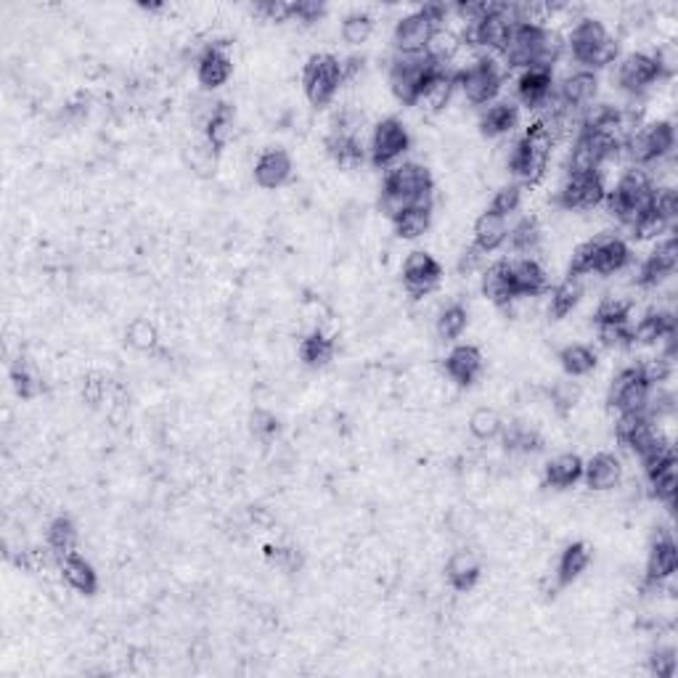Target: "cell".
Here are the masks:
<instances>
[{"mask_svg": "<svg viewBox=\"0 0 678 678\" xmlns=\"http://www.w3.org/2000/svg\"><path fill=\"white\" fill-rule=\"evenodd\" d=\"M565 56V38L557 30H551L549 24L517 22L512 30V38L506 43L501 59L504 69H554L559 59Z\"/></svg>", "mask_w": 678, "mask_h": 678, "instance_id": "obj_1", "label": "cell"}, {"mask_svg": "<svg viewBox=\"0 0 678 678\" xmlns=\"http://www.w3.org/2000/svg\"><path fill=\"white\" fill-rule=\"evenodd\" d=\"M557 146V136L538 117L525 128L509 149V173L520 186H538L549 173L551 151Z\"/></svg>", "mask_w": 678, "mask_h": 678, "instance_id": "obj_2", "label": "cell"}, {"mask_svg": "<svg viewBox=\"0 0 678 678\" xmlns=\"http://www.w3.org/2000/svg\"><path fill=\"white\" fill-rule=\"evenodd\" d=\"M565 51L581 64V69H591V72L610 67L620 59L618 38L596 16L575 19L565 38Z\"/></svg>", "mask_w": 678, "mask_h": 678, "instance_id": "obj_3", "label": "cell"}, {"mask_svg": "<svg viewBox=\"0 0 678 678\" xmlns=\"http://www.w3.org/2000/svg\"><path fill=\"white\" fill-rule=\"evenodd\" d=\"M432 194H435V178H432L430 167L419 165V162H398L385 173L379 207L382 212H387V218H392L408 204L432 202Z\"/></svg>", "mask_w": 678, "mask_h": 678, "instance_id": "obj_4", "label": "cell"}, {"mask_svg": "<svg viewBox=\"0 0 678 678\" xmlns=\"http://www.w3.org/2000/svg\"><path fill=\"white\" fill-rule=\"evenodd\" d=\"M655 178L649 170L641 167H628L626 173L620 175L612 189H607V210L618 223L626 228L636 226L644 215L652 212V196H655Z\"/></svg>", "mask_w": 678, "mask_h": 678, "instance_id": "obj_5", "label": "cell"}, {"mask_svg": "<svg viewBox=\"0 0 678 678\" xmlns=\"http://www.w3.org/2000/svg\"><path fill=\"white\" fill-rule=\"evenodd\" d=\"M443 69H451L443 61H437L432 53H398L390 61V91L403 106H419L424 91L430 88Z\"/></svg>", "mask_w": 678, "mask_h": 678, "instance_id": "obj_6", "label": "cell"}, {"mask_svg": "<svg viewBox=\"0 0 678 678\" xmlns=\"http://www.w3.org/2000/svg\"><path fill=\"white\" fill-rule=\"evenodd\" d=\"M514 24H517L514 6H509V3H488L483 14L464 24L461 43L485 53V56H496V53L501 56L509 38H512Z\"/></svg>", "mask_w": 678, "mask_h": 678, "instance_id": "obj_7", "label": "cell"}, {"mask_svg": "<svg viewBox=\"0 0 678 678\" xmlns=\"http://www.w3.org/2000/svg\"><path fill=\"white\" fill-rule=\"evenodd\" d=\"M504 64L496 56L477 53L475 59L459 67L456 72V88L472 106H488L498 101V93L504 88Z\"/></svg>", "mask_w": 678, "mask_h": 678, "instance_id": "obj_8", "label": "cell"}, {"mask_svg": "<svg viewBox=\"0 0 678 678\" xmlns=\"http://www.w3.org/2000/svg\"><path fill=\"white\" fill-rule=\"evenodd\" d=\"M673 151H676V125L671 120H655L641 122L639 130L628 138L623 154L628 157L631 167L649 170L673 157Z\"/></svg>", "mask_w": 678, "mask_h": 678, "instance_id": "obj_9", "label": "cell"}, {"mask_svg": "<svg viewBox=\"0 0 678 678\" xmlns=\"http://www.w3.org/2000/svg\"><path fill=\"white\" fill-rule=\"evenodd\" d=\"M342 83H345L342 59L334 53H313L302 67V91H305L310 106H316V109L332 104Z\"/></svg>", "mask_w": 678, "mask_h": 678, "instance_id": "obj_10", "label": "cell"}, {"mask_svg": "<svg viewBox=\"0 0 678 678\" xmlns=\"http://www.w3.org/2000/svg\"><path fill=\"white\" fill-rule=\"evenodd\" d=\"M668 69L663 67V61L657 53L649 51H633L626 53L623 59H618V72H615V83L626 96L641 98L647 96L660 80H665Z\"/></svg>", "mask_w": 678, "mask_h": 678, "instance_id": "obj_11", "label": "cell"}, {"mask_svg": "<svg viewBox=\"0 0 678 678\" xmlns=\"http://www.w3.org/2000/svg\"><path fill=\"white\" fill-rule=\"evenodd\" d=\"M369 162L374 167H382V170H390L392 165L403 162V157L411 149V133H408L406 122L398 120V117H385L379 120L374 128H371L369 136Z\"/></svg>", "mask_w": 678, "mask_h": 678, "instance_id": "obj_12", "label": "cell"}, {"mask_svg": "<svg viewBox=\"0 0 678 678\" xmlns=\"http://www.w3.org/2000/svg\"><path fill=\"white\" fill-rule=\"evenodd\" d=\"M604 173H565V181L557 191V204L570 212L594 210L607 199Z\"/></svg>", "mask_w": 678, "mask_h": 678, "instance_id": "obj_13", "label": "cell"}, {"mask_svg": "<svg viewBox=\"0 0 678 678\" xmlns=\"http://www.w3.org/2000/svg\"><path fill=\"white\" fill-rule=\"evenodd\" d=\"M649 398H652V387L647 385V379L641 377L636 363L620 369L612 377L610 390H607V403L618 414H641V411H647Z\"/></svg>", "mask_w": 678, "mask_h": 678, "instance_id": "obj_14", "label": "cell"}, {"mask_svg": "<svg viewBox=\"0 0 678 678\" xmlns=\"http://www.w3.org/2000/svg\"><path fill=\"white\" fill-rule=\"evenodd\" d=\"M678 268V242L676 236L668 234L657 239L652 252H649L639 265L636 273V287L641 289H657L663 287L665 281L671 279Z\"/></svg>", "mask_w": 678, "mask_h": 678, "instance_id": "obj_15", "label": "cell"}, {"mask_svg": "<svg viewBox=\"0 0 678 678\" xmlns=\"http://www.w3.org/2000/svg\"><path fill=\"white\" fill-rule=\"evenodd\" d=\"M517 101L530 112H546L554 98H557V80H554V69L530 67L522 69L514 83Z\"/></svg>", "mask_w": 678, "mask_h": 678, "instance_id": "obj_16", "label": "cell"}, {"mask_svg": "<svg viewBox=\"0 0 678 678\" xmlns=\"http://www.w3.org/2000/svg\"><path fill=\"white\" fill-rule=\"evenodd\" d=\"M663 430L657 427V419L641 411V414H618V422H615V440H618L626 451H631L633 456H641L647 453L652 445H657L663 440Z\"/></svg>", "mask_w": 678, "mask_h": 678, "instance_id": "obj_17", "label": "cell"}, {"mask_svg": "<svg viewBox=\"0 0 678 678\" xmlns=\"http://www.w3.org/2000/svg\"><path fill=\"white\" fill-rule=\"evenodd\" d=\"M599 96V75L591 69H573L557 83V104L573 114H586Z\"/></svg>", "mask_w": 678, "mask_h": 678, "instance_id": "obj_18", "label": "cell"}, {"mask_svg": "<svg viewBox=\"0 0 678 678\" xmlns=\"http://www.w3.org/2000/svg\"><path fill=\"white\" fill-rule=\"evenodd\" d=\"M437 27L427 19V16L416 8L411 14H403L395 22V30H392V46L398 53H406V56H414V53H427L432 46V40L437 35Z\"/></svg>", "mask_w": 678, "mask_h": 678, "instance_id": "obj_19", "label": "cell"}, {"mask_svg": "<svg viewBox=\"0 0 678 678\" xmlns=\"http://www.w3.org/2000/svg\"><path fill=\"white\" fill-rule=\"evenodd\" d=\"M400 276H403V287L408 289V294L424 297L443 281V265L437 263V257L430 255L427 249H414L403 260Z\"/></svg>", "mask_w": 678, "mask_h": 678, "instance_id": "obj_20", "label": "cell"}, {"mask_svg": "<svg viewBox=\"0 0 678 678\" xmlns=\"http://www.w3.org/2000/svg\"><path fill=\"white\" fill-rule=\"evenodd\" d=\"M588 249H591V273H596V276H615L631 265V247H628L626 239L615 234L588 239Z\"/></svg>", "mask_w": 678, "mask_h": 678, "instance_id": "obj_21", "label": "cell"}, {"mask_svg": "<svg viewBox=\"0 0 678 678\" xmlns=\"http://www.w3.org/2000/svg\"><path fill=\"white\" fill-rule=\"evenodd\" d=\"M443 371L453 385L472 387L477 379L483 377L485 371L483 350L477 345H467V342L453 345L451 350H448V355L443 358Z\"/></svg>", "mask_w": 678, "mask_h": 678, "instance_id": "obj_22", "label": "cell"}, {"mask_svg": "<svg viewBox=\"0 0 678 678\" xmlns=\"http://www.w3.org/2000/svg\"><path fill=\"white\" fill-rule=\"evenodd\" d=\"M234 75V59L226 43H210L196 59V80L204 91H218Z\"/></svg>", "mask_w": 678, "mask_h": 678, "instance_id": "obj_23", "label": "cell"}, {"mask_svg": "<svg viewBox=\"0 0 678 678\" xmlns=\"http://www.w3.org/2000/svg\"><path fill=\"white\" fill-rule=\"evenodd\" d=\"M678 570V546L673 541L671 533H660L649 546L647 557V573H644V581L647 586L657 588L668 583L676 575Z\"/></svg>", "mask_w": 678, "mask_h": 678, "instance_id": "obj_24", "label": "cell"}, {"mask_svg": "<svg viewBox=\"0 0 678 678\" xmlns=\"http://www.w3.org/2000/svg\"><path fill=\"white\" fill-rule=\"evenodd\" d=\"M294 162L289 157V151L284 149H265L260 157L255 159V167H252V175H255V183L265 191H276L281 186H287L292 181Z\"/></svg>", "mask_w": 678, "mask_h": 678, "instance_id": "obj_25", "label": "cell"}, {"mask_svg": "<svg viewBox=\"0 0 678 678\" xmlns=\"http://www.w3.org/2000/svg\"><path fill=\"white\" fill-rule=\"evenodd\" d=\"M509 276L517 300L520 297H541L549 292V273L535 257H514L509 260Z\"/></svg>", "mask_w": 678, "mask_h": 678, "instance_id": "obj_26", "label": "cell"}, {"mask_svg": "<svg viewBox=\"0 0 678 678\" xmlns=\"http://www.w3.org/2000/svg\"><path fill=\"white\" fill-rule=\"evenodd\" d=\"M676 339V316L665 308H649L633 324V345H665Z\"/></svg>", "mask_w": 678, "mask_h": 678, "instance_id": "obj_27", "label": "cell"}, {"mask_svg": "<svg viewBox=\"0 0 678 678\" xmlns=\"http://www.w3.org/2000/svg\"><path fill=\"white\" fill-rule=\"evenodd\" d=\"M620 480H623V461L615 453L602 451L583 461V483L588 490L604 493V490L618 488Z\"/></svg>", "mask_w": 678, "mask_h": 678, "instance_id": "obj_28", "label": "cell"}, {"mask_svg": "<svg viewBox=\"0 0 678 678\" xmlns=\"http://www.w3.org/2000/svg\"><path fill=\"white\" fill-rule=\"evenodd\" d=\"M520 128V106L509 98H498L480 112V133L485 138L512 136Z\"/></svg>", "mask_w": 678, "mask_h": 678, "instance_id": "obj_29", "label": "cell"}, {"mask_svg": "<svg viewBox=\"0 0 678 678\" xmlns=\"http://www.w3.org/2000/svg\"><path fill=\"white\" fill-rule=\"evenodd\" d=\"M236 112L228 101H215L210 112L204 114V144L210 146L215 154L226 149L234 138Z\"/></svg>", "mask_w": 678, "mask_h": 678, "instance_id": "obj_30", "label": "cell"}, {"mask_svg": "<svg viewBox=\"0 0 678 678\" xmlns=\"http://www.w3.org/2000/svg\"><path fill=\"white\" fill-rule=\"evenodd\" d=\"M392 231L398 239L403 242H416V239H422L432 226V202H419V204H408L403 210H398L390 218Z\"/></svg>", "mask_w": 678, "mask_h": 678, "instance_id": "obj_31", "label": "cell"}, {"mask_svg": "<svg viewBox=\"0 0 678 678\" xmlns=\"http://www.w3.org/2000/svg\"><path fill=\"white\" fill-rule=\"evenodd\" d=\"M480 575H483V562L477 557L475 551L461 549L456 551L448 565H445V578H448V586L459 594H467L472 588L480 583Z\"/></svg>", "mask_w": 678, "mask_h": 678, "instance_id": "obj_32", "label": "cell"}, {"mask_svg": "<svg viewBox=\"0 0 678 678\" xmlns=\"http://www.w3.org/2000/svg\"><path fill=\"white\" fill-rule=\"evenodd\" d=\"M59 573L72 591H77V594L83 596H96L98 591L96 567H93L80 551H72V554L59 559Z\"/></svg>", "mask_w": 678, "mask_h": 678, "instance_id": "obj_33", "label": "cell"}, {"mask_svg": "<svg viewBox=\"0 0 678 678\" xmlns=\"http://www.w3.org/2000/svg\"><path fill=\"white\" fill-rule=\"evenodd\" d=\"M583 480V459L578 453H557L543 467V483L554 490H570Z\"/></svg>", "mask_w": 678, "mask_h": 678, "instance_id": "obj_34", "label": "cell"}, {"mask_svg": "<svg viewBox=\"0 0 678 678\" xmlns=\"http://www.w3.org/2000/svg\"><path fill=\"white\" fill-rule=\"evenodd\" d=\"M472 247L480 249L483 255H493L498 249L504 247L506 239H509V220L496 215V212L485 210L480 218L475 220V228H472Z\"/></svg>", "mask_w": 678, "mask_h": 678, "instance_id": "obj_35", "label": "cell"}, {"mask_svg": "<svg viewBox=\"0 0 678 678\" xmlns=\"http://www.w3.org/2000/svg\"><path fill=\"white\" fill-rule=\"evenodd\" d=\"M480 289L488 297L493 305L498 308H506L517 300L512 287V276H509V260H496L490 263L488 268H483V276H480Z\"/></svg>", "mask_w": 678, "mask_h": 678, "instance_id": "obj_36", "label": "cell"}, {"mask_svg": "<svg viewBox=\"0 0 678 678\" xmlns=\"http://www.w3.org/2000/svg\"><path fill=\"white\" fill-rule=\"evenodd\" d=\"M506 244L512 247L514 255L520 257H533L543 244V226L541 220L535 218V215H525L509 228V239Z\"/></svg>", "mask_w": 678, "mask_h": 678, "instance_id": "obj_37", "label": "cell"}, {"mask_svg": "<svg viewBox=\"0 0 678 678\" xmlns=\"http://www.w3.org/2000/svg\"><path fill=\"white\" fill-rule=\"evenodd\" d=\"M337 355V342L321 329H313L300 339V358L308 369H326Z\"/></svg>", "mask_w": 678, "mask_h": 678, "instance_id": "obj_38", "label": "cell"}, {"mask_svg": "<svg viewBox=\"0 0 678 678\" xmlns=\"http://www.w3.org/2000/svg\"><path fill=\"white\" fill-rule=\"evenodd\" d=\"M326 151L342 170H358L369 157V149L363 144V138L355 136H326Z\"/></svg>", "mask_w": 678, "mask_h": 678, "instance_id": "obj_39", "label": "cell"}, {"mask_svg": "<svg viewBox=\"0 0 678 678\" xmlns=\"http://www.w3.org/2000/svg\"><path fill=\"white\" fill-rule=\"evenodd\" d=\"M559 366L565 371L570 379H581L594 374L596 366H599V353H596L591 345H583V342H573V345H565L559 350Z\"/></svg>", "mask_w": 678, "mask_h": 678, "instance_id": "obj_40", "label": "cell"}, {"mask_svg": "<svg viewBox=\"0 0 678 678\" xmlns=\"http://www.w3.org/2000/svg\"><path fill=\"white\" fill-rule=\"evenodd\" d=\"M77 541H80V533H77V525L72 517L67 514H59L48 522L46 530V546L51 551V557H56L59 562L61 557H67L72 551H77Z\"/></svg>", "mask_w": 678, "mask_h": 678, "instance_id": "obj_41", "label": "cell"}, {"mask_svg": "<svg viewBox=\"0 0 678 678\" xmlns=\"http://www.w3.org/2000/svg\"><path fill=\"white\" fill-rule=\"evenodd\" d=\"M588 562H591V551H588V546L583 541H573L567 543L565 549H562V554H559V562H557V583L562 588L573 586L578 578H581L583 573H586Z\"/></svg>", "mask_w": 678, "mask_h": 678, "instance_id": "obj_42", "label": "cell"}, {"mask_svg": "<svg viewBox=\"0 0 678 678\" xmlns=\"http://www.w3.org/2000/svg\"><path fill=\"white\" fill-rule=\"evenodd\" d=\"M583 300V284L578 279L559 281L557 287L549 289V318L562 321L573 313Z\"/></svg>", "mask_w": 678, "mask_h": 678, "instance_id": "obj_43", "label": "cell"}, {"mask_svg": "<svg viewBox=\"0 0 678 678\" xmlns=\"http://www.w3.org/2000/svg\"><path fill=\"white\" fill-rule=\"evenodd\" d=\"M469 326V308L464 302H448L440 313H437L435 329L437 337L443 342H456V339L464 337Z\"/></svg>", "mask_w": 678, "mask_h": 678, "instance_id": "obj_44", "label": "cell"}, {"mask_svg": "<svg viewBox=\"0 0 678 678\" xmlns=\"http://www.w3.org/2000/svg\"><path fill=\"white\" fill-rule=\"evenodd\" d=\"M644 477H647L649 493L657 498V501H663V504L673 506L676 501V459L665 461L660 467L644 469Z\"/></svg>", "mask_w": 678, "mask_h": 678, "instance_id": "obj_45", "label": "cell"}, {"mask_svg": "<svg viewBox=\"0 0 678 678\" xmlns=\"http://www.w3.org/2000/svg\"><path fill=\"white\" fill-rule=\"evenodd\" d=\"M456 72H459L456 67L443 69V72H440V75L432 80L430 88L424 91L419 106H422V109H427V112H440V109H445V104L451 101L453 93L459 91V88H456Z\"/></svg>", "mask_w": 678, "mask_h": 678, "instance_id": "obj_46", "label": "cell"}, {"mask_svg": "<svg viewBox=\"0 0 678 678\" xmlns=\"http://www.w3.org/2000/svg\"><path fill=\"white\" fill-rule=\"evenodd\" d=\"M11 385H14V392L22 400H35L43 395V377H40V371L32 366L27 358H19L11 366Z\"/></svg>", "mask_w": 678, "mask_h": 678, "instance_id": "obj_47", "label": "cell"}, {"mask_svg": "<svg viewBox=\"0 0 678 678\" xmlns=\"http://www.w3.org/2000/svg\"><path fill=\"white\" fill-rule=\"evenodd\" d=\"M501 443H504L506 451L512 453H538L543 451V437L533 430V427H525V424L514 422L504 424L501 430Z\"/></svg>", "mask_w": 678, "mask_h": 678, "instance_id": "obj_48", "label": "cell"}, {"mask_svg": "<svg viewBox=\"0 0 678 678\" xmlns=\"http://www.w3.org/2000/svg\"><path fill=\"white\" fill-rule=\"evenodd\" d=\"M339 32H342V40L347 46H363L374 35V16L366 14V11H353L342 19Z\"/></svg>", "mask_w": 678, "mask_h": 678, "instance_id": "obj_49", "label": "cell"}, {"mask_svg": "<svg viewBox=\"0 0 678 678\" xmlns=\"http://www.w3.org/2000/svg\"><path fill=\"white\" fill-rule=\"evenodd\" d=\"M596 326H612V324H631V302L620 300V297H604L594 310Z\"/></svg>", "mask_w": 678, "mask_h": 678, "instance_id": "obj_50", "label": "cell"}, {"mask_svg": "<svg viewBox=\"0 0 678 678\" xmlns=\"http://www.w3.org/2000/svg\"><path fill=\"white\" fill-rule=\"evenodd\" d=\"M636 369L641 371V377L647 379V385L655 390V387H663L673 377V358L657 353L652 358H641L636 363Z\"/></svg>", "mask_w": 678, "mask_h": 678, "instance_id": "obj_51", "label": "cell"}, {"mask_svg": "<svg viewBox=\"0 0 678 678\" xmlns=\"http://www.w3.org/2000/svg\"><path fill=\"white\" fill-rule=\"evenodd\" d=\"M501 430H504V419L493 408H477L475 414L469 416V432L477 440H493L501 435Z\"/></svg>", "mask_w": 678, "mask_h": 678, "instance_id": "obj_52", "label": "cell"}, {"mask_svg": "<svg viewBox=\"0 0 678 678\" xmlns=\"http://www.w3.org/2000/svg\"><path fill=\"white\" fill-rule=\"evenodd\" d=\"M520 207H522V186L520 183H506V186H501V189L493 194L488 210L509 220V215L520 212Z\"/></svg>", "mask_w": 678, "mask_h": 678, "instance_id": "obj_53", "label": "cell"}, {"mask_svg": "<svg viewBox=\"0 0 678 678\" xmlns=\"http://www.w3.org/2000/svg\"><path fill=\"white\" fill-rule=\"evenodd\" d=\"M652 212H655L657 218L665 220L668 226H673L678 218V194L673 186H663V183H657L655 186V196H652Z\"/></svg>", "mask_w": 678, "mask_h": 678, "instance_id": "obj_54", "label": "cell"}, {"mask_svg": "<svg viewBox=\"0 0 678 678\" xmlns=\"http://www.w3.org/2000/svg\"><path fill=\"white\" fill-rule=\"evenodd\" d=\"M125 337H128L130 347H136V350H144V353H146V350H154V347H157V342H159L157 326L151 324L149 318H136V321L128 326V334H125Z\"/></svg>", "mask_w": 678, "mask_h": 678, "instance_id": "obj_55", "label": "cell"}, {"mask_svg": "<svg viewBox=\"0 0 678 678\" xmlns=\"http://www.w3.org/2000/svg\"><path fill=\"white\" fill-rule=\"evenodd\" d=\"M596 337L610 350H628V347H633V321L631 324L596 326Z\"/></svg>", "mask_w": 678, "mask_h": 678, "instance_id": "obj_56", "label": "cell"}, {"mask_svg": "<svg viewBox=\"0 0 678 678\" xmlns=\"http://www.w3.org/2000/svg\"><path fill=\"white\" fill-rule=\"evenodd\" d=\"M249 430H252V435H255L257 440L268 443V440H273V437L279 435L281 430L279 416L273 414V411H268V408H257V411H252V416H249Z\"/></svg>", "mask_w": 678, "mask_h": 678, "instance_id": "obj_57", "label": "cell"}, {"mask_svg": "<svg viewBox=\"0 0 678 678\" xmlns=\"http://www.w3.org/2000/svg\"><path fill=\"white\" fill-rule=\"evenodd\" d=\"M678 668V657L673 647H657L649 655V673L657 678H673Z\"/></svg>", "mask_w": 678, "mask_h": 678, "instance_id": "obj_58", "label": "cell"}, {"mask_svg": "<svg viewBox=\"0 0 678 678\" xmlns=\"http://www.w3.org/2000/svg\"><path fill=\"white\" fill-rule=\"evenodd\" d=\"M289 6H292V16H289V22H300V24H305V27L318 24L326 14L324 3H313V0H300V3H289Z\"/></svg>", "mask_w": 678, "mask_h": 678, "instance_id": "obj_59", "label": "cell"}, {"mask_svg": "<svg viewBox=\"0 0 678 678\" xmlns=\"http://www.w3.org/2000/svg\"><path fill=\"white\" fill-rule=\"evenodd\" d=\"M268 559L276 562L284 570H297L300 567V557H297V551L294 549H284V546H268Z\"/></svg>", "mask_w": 678, "mask_h": 678, "instance_id": "obj_60", "label": "cell"}, {"mask_svg": "<svg viewBox=\"0 0 678 678\" xmlns=\"http://www.w3.org/2000/svg\"><path fill=\"white\" fill-rule=\"evenodd\" d=\"M554 403H557L562 411H570V408L578 403V387L573 382H562V385L554 387Z\"/></svg>", "mask_w": 678, "mask_h": 678, "instance_id": "obj_61", "label": "cell"}, {"mask_svg": "<svg viewBox=\"0 0 678 678\" xmlns=\"http://www.w3.org/2000/svg\"><path fill=\"white\" fill-rule=\"evenodd\" d=\"M255 11L268 16L271 22H289V16H292L289 3H260V6H255Z\"/></svg>", "mask_w": 678, "mask_h": 678, "instance_id": "obj_62", "label": "cell"}, {"mask_svg": "<svg viewBox=\"0 0 678 678\" xmlns=\"http://www.w3.org/2000/svg\"><path fill=\"white\" fill-rule=\"evenodd\" d=\"M483 252H480V249H475V247H469L467 252H464V255H461V260H459V271L464 273V276H469V273H475V271H483Z\"/></svg>", "mask_w": 678, "mask_h": 678, "instance_id": "obj_63", "label": "cell"}]
</instances>
